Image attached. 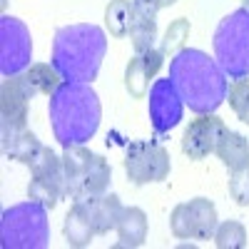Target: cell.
I'll return each instance as SVG.
<instances>
[{"mask_svg": "<svg viewBox=\"0 0 249 249\" xmlns=\"http://www.w3.org/2000/svg\"><path fill=\"white\" fill-rule=\"evenodd\" d=\"M230 195L239 207H249V162L230 172Z\"/></svg>", "mask_w": 249, "mask_h": 249, "instance_id": "26", "label": "cell"}, {"mask_svg": "<svg viewBox=\"0 0 249 249\" xmlns=\"http://www.w3.org/2000/svg\"><path fill=\"white\" fill-rule=\"evenodd\" d=\"M35 95L28 88L25 72L3 75V85H0V140H3V150H8L13 140L28 127V102Z\"/></svg>", "mask_w": 249, "mask_h": 249, "instance_id": "8", "label": "cell"}, {"mask_svg": "<svg viewBox=\"0 0 249 249\" xmlns=\"http://www.w3.org/2000/svg\"><path fill=\"white\" fill-rule=\"evenodd\" d=\"M214 244L219 249H244L247 247V230H244V224L237 222V219H227V222L217 224Z\"/></svg>", "mask_w": 249, "mask_h": 249, "instance_id": "22", "label": "cell"}, {"mask_svg": "<svg viewBox=\"0 0 249 249\" xmlns=\"http://www.w3.org/2000/svg\"><path fill=\"white\" fill-rule=\"evenodd\" d=\"M28 197L37 204L48 207V210H55L57 202L62 197H68V187H65V172L57 170L50 175H37L30 179L28 184Z\"/></svg>", "mask_w": 249, "mask_h": 249, "instance_id": "16", "label": "cell"}, {"mask_svg": "<svg viewBox=\"0 0 249 249\" xmlns=\"http://www.w3.org/2000/svg\"><path fill=\"white\" fill-rule=\"evenodd\" d=\"M30 175L37 177V175H50V172H57L62 170V157H57L48 144H43V147L37 150V155L30 160Z\"/></svg>", "mask_w": 249, "mask_h": 249, "instance_id": "25", "label": "cell"}, {"mask_svg": "<svg viewBox=\"0 0 249 249\" xmlns=\"http://www.w3.org/2000/svg\"><path fill=\"white\" fill-rule=\"evenodd\" d=\"M164 65V53L160 48H150L144 53H135L124 68V90L130 92V97L142 100L147 95L150 80L162 70Z\"/></svg>", "mask_w": 249, "mask_h": 249, "instance_id": "13", "label": "cell"}, {"mask_svg": "<svg viewBox=\"0 0 249 249\" xmlns=\"http://www.w3.org/2000/svg\"><path fill=\"white\" fill-rule=\"evenodd\" d=\"M85 207H88V212H90L95 232L100 237L112 232V230H117V222H120L122 210H124L122 199L115 192H105V195H100V197H92V199L85 202Z\"/></svg>", "mask_w": 249, "mask_h": 249, "instance_id": "14", "label": "cell"}, {"mask_svg": "<svg viewBox=\"0 0 249 249\" xmlns=\"http://www.w3.org/2000/svg\"><path fill=\"white\" fill-rule=\"evenodd\" d=\"M132 8L137 18H150L155 20L160 8H162V0H132Z\"/></svg>", "mask_w": 249, "mask_h": 249, "instance_id": "28", "label": "cell"}, {"mask_svg": "<svg viewBox=\"0 0 249 249\" xmlns=\"http://www.w3.org/2000/svg\"><path fill=\"white\" fill-rule=\"evenodd\" d=\"M170 80L177 88L179 97L192 112H214L227 100V77L219 62H214L207 53L184 48L172 57Z\"/></svg>", "mask_w": 249, "mask_h": 249, "instance_id": "1", "label": "cell"}, {"mask_svg": "<svg viewBox=\"0 0 249 249\" xmlns=\"http://www.w3.org/2000/svg\"><path fill=\"white\" fill-rule=\"evenodd\" d=\"M100 97L90 88V82H72L65 80L50 97V122L55 140L62 147L85 144L95 137L100 127Z\"/></svg>", "mask_w": 249, "mask_h": 249, "instance_id": "2", "label": "cell"}, {"mask_svg": "<svg viewBox=\"0 0 249 249\" xmlns=\"http://www.w3.org/2000/svg\"><path fill=\"white\" fill-rule=\"evenodd\" d=\"M187 40H190V20L177 18V20H172V23H170V28L164 30V37H162V43H160V50L164 53V57H167V55L175 57L179 50H184Z\"/></svg>", "mask_w": 249, "mask_h": 249, "instance_id": "21", "label": "cell"}, {"mask_svg": "<svg viewBox=\"0 0 249 249\" xmlns=\"http://www.w3.org/2000/svg\"><path fill=\"white\" fill-rule=\"evenodd\" d=\"M147 239V214L140 207H124L117 222V247L137 249Z\"/></svg>", "mask_w": 249, "mask_h": 249, "instance_id": "17", "label": "cell"}, {"mask_svg": "<svg viewBox=\"0 0 249 249\" xmlns=\"http://www.w3.org/2000/svg\"><path fill=\"white\" fill-rule=\"evenodd\" d=\"M155 40H157V20L135 15V23L130 28V43L135 53H144V50L155 48Z\"/></svg>", "mask_w": 249, "mask_h": 249, "instance_id": "24", "label": "cell"}, {"mask_svg": "<svg viewBox=\"0 0 249 249\" xmlns=\"http://www.w3.org/2000/svg\"><path fill=\"white\" fill-rule=\"evenodd\" d=\"M48 207L37 202L18 204L3 212V247H45L48 244Z\"/></svg>", "mask_w": 249, "mask_h": 249, "instance_id": "6", "label": "cell"}, {"mask_svg": "<svg viewBox=\"0 0 249 249\" xmlns=\"http://www.w3.org/2000/svg\"><path fill=\"white\" fill-rule=\"evenodd\" d=\"M237 117H239L244 124H249V97H247V102H244V105L237 110Z\"/></svg>", "mask_w": 249, "mask_h": 249, "instance_id": "29", "label": "cell"}, {"mask_svg": "<svg viewBox=\"0 0 249 249\" xmlns=\"http://www.w3.org/2000/svg\"><path fill=\"white\" fill-rule=\"evenodd\" d=\"M107 40L97 25H68L55 33L53 65L60 75L72 82H92L100 72Z\"/></svg>", "mask_w": 249, "mask_h": 249, "instance_id": "3", "label": "cell"}, {"mask_svg": "<svg viewBox=\"0 0 249 249\" xmlns=\"http://www.w3.org/2000/svg\"><path fill=\"white\" fill-rule=\"evenodd\" d=\"M214 152H217V157L222 160V164L230 172L239 170V167H244V164L249 162V140L244 135H239V132L227 127V132L222 135V140H219Z\"/></svg>", "mask_w": 249, "mask_h": 249, "instance_id": "18", "label": "cell"}, {"mask_svg": "<svg viewBox=\"0 0 249 249\" xmlns=\"http://www.w3.org/2000/svg\"><path fill=\"white\" fill-rule=\"evenodd\" d=\"M62 172H65L68 197L72 202H88L107 192L112 167L110 162L88 150L85 144H72L62 152Z\"/></svg>", "mask_w": 249, "mask_h": 249, "instance_id": "4", "label": "cell"}, {"mask_svg": "<svg viewBox=\"0 0 249 249\" xmlns=\"http://www.w3.org/2000/svg\"><path fill=\"white\" fill-rule=\"evenodd\" d=\"M25 80H28V88L33 90V95L53 97L65 77L60 75V70L55 65H48V62H33V65L25 70Z\"/></svg>", "mask_w": 249, "mask_h": 249, "instance_id": "19", "label": "cell"}, {"mask_svg": "<svg viewBox=\"0 0 249 249\" xmlns=\"http://www.w3.org/2000/svg\"><path fill=\"white\" fill-rule=\"evenodd\" d=\"M177 0H162V8H167V5H175Z\"/></svg>", "mask_w": 249, "mask_h": 249, "instance_id": "30", "label": "cell"}, {"mask_svg": "<svg viewBox=\"0 0 249 249\" xmlns=\"http://www.w3.org/2000/svg\"><path fill=\"white\" fill-rule=\"evenodd\" d=\"M62 234H65V242L75 249L90 247V242L97 232L92 227V219H90V212H88L85 202H72L70 212L65 217V224H62Z\"/></svg>", "mask_w": 249, "mask_h": 249, "instance_id": "15", "label": "cell"}, {"mask_svg": "<svg viewBox=\"0 0 249 249\" xmlns=\"http://www.w3.org/2000/svg\"><path fill=\"white\" fill-rule=\"evenodd\" d=\"M184 112V100L179 97L172 80H157L150 88V122L157 137H164L172 127H177Z\"/></svg>", "mask_w": 249, "mask_h": 249, "instance_id": "12", "label": "cell"}, {"mask_svg": "<svg viewBox=\"0 0 249 249\" xmlns=\"http://www.w3.org/2000/svg\"><path fill=\"white\" fill-rule=\"evenodd\" d=\"M43 147V142L37 140V135L35 132H30L28 127L20 132L15 140H13V144L5 150V155L10 157V160H15V162H23V164H30V160L37 155V150Z\"/></svg>", "mask_w": 249, "mask_h": 249, "instance_id": "23", "label": "cell"}, {"mask_svg": "<svg viewBox=\"0 0 249 249\" xmlns=\"http://www.w3.org/2000/svg\"><path fill=\"white\" fill-rule=\"evenodd\" d=\"M224 132H227V124L222 117H217L214 112H202L187 122L184 135H182V152L190 160L210 157L217 150Z\"/></svg>", "mask_w": 249, "mask_h": 249, "instance_id": "11", "label": "cell"}, {"mask_svg": "<svg viewBox=\"0 0 249 249\" xmlns=\"http://www.w3.org/2000/svg\"><path fill=\"white\" fill-rule=\"evenodd\" d=\"M124 175L137 187L150 182H164L172 170V157L157 140H135L124 147Z\"/></svg>", "mask_w": 249, "mask_h": 249, "instance_id": "7", "label": "cell"}, {"mask_svg": "<svg viewBox=\"0 0 249 249\" xmlns=\"http://www.w3.org/2000/svg\"><path fill=\"white\" fill-rule=\"evenodd\" d=\"M0 37H3V43H0V68H3V75H18V72L28 70L30 53H33L28 28L18 18H3Z\"/></svg>", "mask_w": 249, "mask_h": 249, "instance_id": "10", "label": "cell"}, {"mask_svg": "<svg viewBox=\"0 0 249 249\" xmlns=\"http://www.w3.org/2000/svg\"><path fill=\"white\" fill-rule=\"evenodd\" d=\"M214 53L224 75L232 80L249 77V10L239 8L217 25Z\"/></svg>", "mask_w": 249, "mask_h": 249, "instance_id": "5", "label": "cell"}, {"mask_svg": "<svg viewBox=\"0 0 249 249\" xmlns=\"http://www.w3.org/2000/svg\"><path fill=\"white\" fill-rule=\"evenodd\" d=\"M217 224V207L207 197L182 202L170 214V230L177 239H214Z\"/></svg>", "mask_w": 249, "mask_h": 249, "instance_id": "9", "label": "cell"}, {"mask_svg": "<svg viewBox=\"0 0 249 249\" xmlns=\"http://www.w3.org/2000/svg\"><path fill=\"white\" fill-rule=\"evenodd\" d=\"M242 8H244V10H249V0H242Z\"/></svg>", "mask_w": 249, "mask_h": 249, "instance_id": "31", "label": "cell"}, {"mask_svg": "<svg viewBox=\"0 0 249 249\" xmlns=\"http://www.w3.org/2000/svg\"><path fill=\"white\" fill-rule=\"evenodd\" d=\"M135 23V8L132 0H110L105 8V28L112 37H127Z\"/></svg>", "mask_w": 249, "mask_h": 249, "instance_id": "20", "label": "cell"}, {"mask_svg": "<svg viewBox=\"0 0 249 249\" xmlns=\"http://www.w3.org/2000/svg\"><path fill=\"white\" fill-rule=\"evenodd\" d=\"M249 97V82L247 80H232L230 85H227V102H230V107L237 112Z\"/></svg>", "mask_w": 249, "mask_h": 249, "instance_id": "27", "label": "cell"}]
</instances>
